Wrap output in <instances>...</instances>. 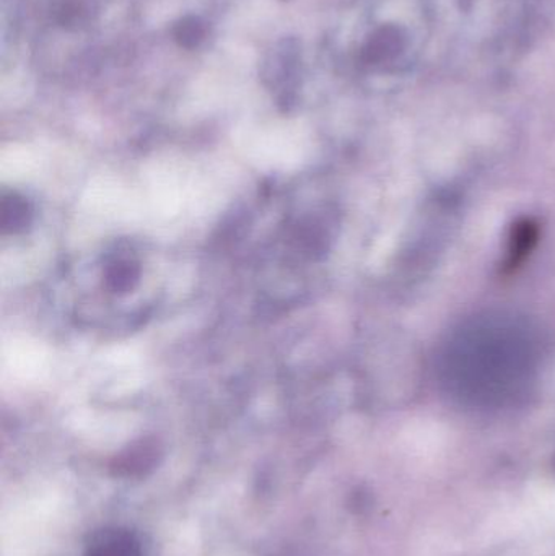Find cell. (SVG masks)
Listing matches in <instances>:
<instances>
[{"label": "cell", "mask_w": 555, "mask_h": 556, "mask_svg": "<svg viewBox=\"0 0 555 556\" xmlns=\"http://www.w3.org/2000/svg\"><path fill=\"white\" fill-rule=\"evenodd\" d=\"M409 51V35L396 25H383L371 33L361 51V62L365 65L394 64L406 58Z\"/></svg>", "instance_id": "1"}, {"label": "cell", "mask_w": 555, "mask_h": 556, "mask_svg": "<svg viewBox=\"0 0 555 556\" xmlns=\"http://www.w3.org/2000/svg\"><path fill=\"white\" fill-rule=\"evenodd\" d=\"M85 556H143V545L130 529L104 528L91 535Z\"/></svg>", "instance_id": "2"}, {"label": "cell", "mask_w": 555, "mask_h": 556, "mask_svg": "<svg viewBox=\"0 0 555 556\" xmlns=\"http://www.w3.org/2000/svg\"><path fill=\"white\" fill-rule=\"evenodd\" d=\"M160 456H162V450H160L159 441L146 438L121 453L114 459L113 470L116 476H142L147 470H152L156 466Z\"/></svg>", "instance_id": "3"}, {"label": "cell", "mask_w": 555, "mask_h": 556, "mask_svg": "<svg viewBox=\"0 0 555 556\" xmlns=\"http://www.w3.org/2000/svg\"><path fill=\"white\" fill-rule=\"evenodd\" d=\"M33 222V208L28 199L18 192H5L0 198V228L5 235H18L28 230Z\"/></svg>", "instance_id": "4"}, {"label": "cell", "mask_w": 555, "mask_h": 556, "mask_svg": "<svg viewBox=\"0 0 555 556\" xmlns=\"http://www.w3.org/2000/svg\"><path fill=\"white\" fill-rule=\"evenodd\" d=\"M140 269L137 263L130 260H114L108 264L104 270V278H106V287L113 293H127L134 290L137 281H139Z\"/></svg>", "instance_id": "5"}, {"label": "cell", "mask_w": 555, "mask_h": 556, "mask_svg": "<svg viewBox=\"0 0 555 556\" xmlns=\"http://www.w3.org/2000/svg\"><path fill=\"white\" fill-rule=\"evenodd\" d=\"M205 33L207 29H205L204 22L195 16H186V18L179 20L173 29L176 42L186 49L198 48L204 41Z\"/></svg>", "instance_id": "6"}, {"label": "cell", "mask_w": 555, "mask_h": 556, "mask_svg": "<svg viewBox=\"0 0 555 556\" xmlns=\"http://www.w3.org/2000/svg\"><path fill=\"white\" fill-rule=\"evenodd\" d=\"M534 241H537V228L530 224V222H525L524 225L517 227L515 230L514 238H512V248H510V266L517 267V264H520V261L527 256V253H530L531 248H533Z\"/></svg>", "instance_id": "7"}, {"label": "cell", "mask_w": 555, "mask_h": 556, "mask_svg": "<svg viewBox=\"0 0 555 556\" xmlns=\"http://www.w3.org/2000/svg\"><path fill=\"white\" fill-rule=\"evenodd\" d=\"M85 13L87 5L84 0H62L58 9V20L61 25L71 26L84 18Z\"/></svg>", "instance_id": "8"}]
</instances>
